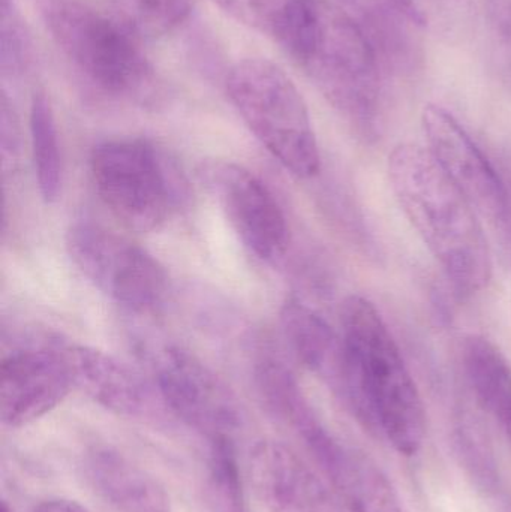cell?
I'll list each match as a JSON object with an SVG mask.
<instances>
[{
  "label": "cell",
  "mask_w": 511,
  "mask_h": 512,
  "mask_svg": "<svg viewBox=\"0 0 511 512\" xmlns=\"http://www.w3.org/2000/svg\"><path fill=\"white\" fill-rule=\"evenodd\" d=\"M207 486L215 512H249L236 441L209 442Z\"/></svg>",
  "instance_id": "cell-21"
},
{
  "label": "cell",
  "mask_w": 511,
  "mask_h": 512,
  "mask_svg": "<svg viewBox=\"0 0 511 512\" xmlns=\"http://www.w3.org/2000/svg\"><path fill=\"white\" fill-rule=\"evenodd\" d=\"M153 385L168 409L207 442L236 441L245 427L242 403L203 361L176 345L149 352Z\"/></svg>",
  "instance_id": "cell-7"
},
{
  "label": "cell",
  "mask_w": 511,
  "mask_h": 512,
  "mask_svg": "<svg viewBox=\"0 0 511 512\" xmlns=\"http://www.w3.org/2000/svg\"><path fill=\"white\" fill-rule=\"evenodd\" d=\"M294 435L302 441L326 475L348 512H404L398 492L368 453L339 439L318 415L306 420Z\"/></svg>",
  "instance_id": "cell-10"
},
{
  "label": "cell",
  "mask_w": 511,
  "mask_h": 512,
  "mask_svg": "<svg viewBox=\"0 0 511 512\" xmlns=\"http://www.w3.org/2000/svg\"><path fill=\"white\" fill-rule=\"evenodd\" d=\"M411 3H413L414 6H416L417 9H420V11L423 12V15H425V11H423L422 8V0H410ZM431 2H447V0H431Z\"/></svg>",
  "instance_id": "cell-27"
},
{
  "label": "cell",
  "mask_w": 511,
  "mask_h": 512,
  "mask_svg": "<svg viewBox=\"0 0 511 512\" xmlns=\"http://www.w3.org/2000/svg\"><path fill=\"white\" fill-rule=\"evenodd\" d=\"M492 41L511 72V0H483Z\"/></svg>",
  "instance_id": "cell-25"
},
{
  "label": "cell",
  "mask_w": 511,
  "mask_h": 512,
  "mask_svg": "<svg viewBox=\"0 0 511 512\" xmlns=\"http://www.w3.org/2000/svg\"><path fill=\"white\" fill-rule=\"evenodd\" d=\"M284 50L354 126L372 132L381 108V66L356 21L333 0H302Z\"/></svg>",
  "instance_id": "cell-3"
},
{
  "label": "cell",
  "mask_w": 511,
  "mask_h": 512,
  "mask_svg": "<svg viewBox=\"0 0 511 512\" xmlns=\"http://www.w3.org/2000/svg\"><path fill=\"white\" fill-rule=\"evenodd\" d=\"M33 60V44L15 0H0V66L3 75L23 74Z\"/></svg>",
  "instance_id": "cell-24"
},
{
  "label": "cell",
  "mask_w": 511,
  "mask_h": 512,
  "mask_svg": "<svg viewBox=\"0 0 511 512\" xmlns=\"http://www.w3.org/2000/svg\"><path fill=\"white\" fill-rule=\"evenodd\" d=\"M74 387L107 411L128 418L152 414L155 385L119 358L78 343H60Z\"/></svg>",
  "instance_id": "cell-15"
},
{
  "label": "cell",
  "mask_w": 511,
  "mask_h": 512,
  "mask_svg": "<svg viewBox=\"0 0 511 512\" xmlns=\"http://www.w3.org/2000/svg\"><path fill=\"white\" fill-rule=\"evenodd\" d=\"M222 11L249 29L287 44L302 0H212Z\"/></svg>",
  "instance_id": "cell-20"
},
{
  "label": "cell",
  "mask_w": 511,
  "mask_h": 512,
  "mask_svg": "<svg viewBox=\"0 0 511 512\" xmlns=\"http://www.w3.org/2000/svg\"><path fill=\"white\" fill-rule=\"evenodd\" d=\"M455 445L462 465L477 486L485 492H495L500 483V472L491 444L480 426L462 421L456 429Z\"/></svg>",
  "instance_id": "cell-23"
},
{
  "label": "cell",
  "mask_w": 511,
  "mask_h": 512,
  "mask_svg": "<svg viewBox=\"0 0 511 512\" xmlns=\"http://www.w3.org/2000/svg\"><path fill=\"white\" fill-rule=\"evenodd\" d=\"M204 177L243 245L264 261L281 258L288 246L287 221L269 188L231 162L207 165Z\"/></svg>",
  "instance_id": "cell-12"
},
{
  "label": "cell",
  "mask_w": 511,
  "mask_h": 512,
  "mask_svg": "<svg viewBox=\"0 0 511 512\" xmlns=\"http://www.w3.org/2000/svg\"><path fill=\"white\" fill-rule=\"evenodd\" d=\"M228 98L252 134L294 176L320 171L317 137L296 84L267 59L240 60L227 75Z\"/></svg>",
  "instance_id": "cell-5"
},
{
  "label": "cell",
  "mask_w": 511,
  "mask_h": 512,
  "mask_svg": "<svg viewBox=\"0 0 511 512\" xmlns=\"http://www.w3.org/2000/svg\"><path fill=\"white\" fill-rule=\"evenodd\" d=\"M426 149L480 215L504 221L510 192L485 153L450 111L429 104L422 114Z\"/></svg>",
  "instance_id": "cell-11"
},
{
  "label": "cell",
  "mask_w": 511,
  "mask_h": 512,
  "mask_svg": "<svg viewBox=\"0 0 511 512\" xmlns=\"http://www.w3.org/2000/svg\"><path fill=\"white\" fill-rule=\"evenodd\" d=\"M341 322L356 385V420L401 456H416L425 444V403L392 331L362 295L344 301Z\"/></svg>",
  "instance_id": "cell-2"
},
{
  "label": "cell",
  "mask_w": 511,
  "mask_h": 512,
  "mask_svg": "<svg viewBox=\"0 0 511 512\" xmlns=\"http://www.w3.org/2000/svg\"><path fill=\"white\" fill-rule=\"evenodd\" d=\"M462 363L477 402L511 444V364L506 355L491 340L471 334L462 345Z\"/></svg>",
  "instance_id": "cell-18"
},
{
  "label": "cell",
  "mask_w": 511,
  "mask_h": 512,
  "mask_svg": "<svg viewBox=\"0 0 511 512\" xmlns=\"http://www.w3.org/2000/svg\"><path fill=\"white\" fill-rule=\"evenodd\" d=\"M362 30L381 69L413 75L425 60L426 17L410 0H338Z\"/></svg>",
  "instance_id": "cell-14"
},
{
  "label": "cell",
  "mask_w": 511,
  "mask_h": 512,
  "mask_svg": "<svg viewBox=\"0 0 511 512\" xmlns=\"http://www.w3.org/2000/svg\"><path fill=\"white\" fill-rule=\"evenodd\" d=\"M90 171L102 203L129 230H159L170 216L173 186L152 144L104 141L93 149Z\"/></svg>",
  "instance_id": "cell-6"
},
{
  "label": "cell",
  "mask_w": 511,
  "mask_h": 512,
  "mask_svg": "<svg viewBox=\"0 0 511 512\" xmlns=\"http://www.w3.org/2000/svg\"><path fill=\"white\" fill-rule=\"evenodd\" d=\"M84 474L92 489L117 512H171L165 487L146 469L108 445L89 448Z\"/></svg>",
  "instance_id": "cell-17"
},
{
  "label": "cell",
  "mask_w": 511,
  "mask_h": 512,
  "mask_svg": "<svg viewBox=\"0 0 511 512\" xmlns=\"http://www.w3.org/2000/svg\"><path fill=\"white\" fill-rule=\"evenodd\" d=\"M0 512H14L12 508L9 507L8 501H2V510Z\"/></svg>",
  "instance_id": "cell-29"
},
{
  "label": "cell",
  "mask_w": 511,
  "mask_h": 512,
  "mask_svg": "<svg viewBox=\"0 0 511 512\" xmlns=\"http://www.w3.org/2000/svg\"><path fill=\"white\" fill-rule=\"evenodd\" d=\"M45 24L62 53L95 86L119 98L150 102L161 80L120 18H111L81 0H45Z\"/></svg>",
  "instance_id": "cell-4"
},
{
  "label": "cell",
  "mask_w": 511,
  "mask_h": 512,
  "mask_svg": "<svg viewBox=\"0 0 511 512\" xmlns=\"http://www.w3.org/2000/svg\"><path fill=\"white\" fill-rule=\"evenodd\" d=\"M396 201L453 285L465 294L488 288L491 248L474 204L425 147L402 143L389 155Z\"/></svg>",
  "instance_id": "cell-1"
},
{
  "label": "cell",
  "mask_w": 511,
  "mask_h": 512,
  "mask_svg": "<svg viewBox=\"0 0 511 512\" xmlns=\"http://www.w3.org/2000/svg\"><path fill=\"white\" fill-rule=\"evenodd\" d=\"M195 0H119L123 21L138 38L171 35L191 18Z\"/></svg>",
  "instance_id": "cell-22"
},
{
  "label": "cell",
  "mask_w": 511,
  "mask_h": 512,
  "mask_svg": "<svg viewBox=\"0 0 511 512\" xmlns=\"http://www.w3.org/2000/svg\"><path fill=\"white\" fill-rule=\"evenodd\" d=\"M503 222H506L507 227H509L510 240H511V194H510L509 210H507V215H506V218H504Z\"/></svg>",
  "instance_id": "cell-28"
},
{
  "label": "cell",
  "mask_w": 511,
  "mask_h": 512,
  "mask_svg": "<svg viewBox=\"0 0 511 512\" xmlns=\"http://www.w3.org/2000/svg\"><path fill=\"white\" fill-rule=\"evenodd\" d=\"M281 324L297 360L326 381L345 408L350 409L354 396L353 376L342 336L296 297L287 298L282 304Z\"/></svg>",
  "instance_id": "cell-16"
},
{
  "label": "cell",
  "mask_w": 511,
  "mask_h": 512,
  "mask_svg": "<svg viewBox=\"0 0 511 512\" xmlns=\"http://www.w3.org/2000/svg\"><path fill=\"white\" fill-rule=\"evenodd\" d=\"M249 471L269 512H348L330 484L282 442H257L249 457Z\"/></svg>",
  "instance_id": "cell-13"
},
{
  "label": "cell",
  "mask_w": 511,
  "mask_h": 512,
  "mask_svg": "<svg viewBox=\"0 0 511 512\" xmlns=\"http://www.w3.org/2000/svg\"><path fill=\"white\" fill-rule=\"evenodd\" d=\"M62 340L20 346L3 355L0 417L11 429L29 426L53 411L74 387Z\"/></svg>",
  "instance_id": "cell-9"
},
{
  "label": "cell",
  "mask_w": 511,
  "mask_h": 512,
  "mask_svg": "<svg viewBox=\"0 0 511 512\" xmlns=\"http://www.w3.org/2000/svg\"><path fill=\"white\" fill-rule=\"evenodd\" d=\"M32 512H89L78 502L65 498L47 499L41 502Z\"/></svg>",
  "instance_id": "cell-26"
},
{
  "label": "cell",
  "mask_w": 511,
  "mask_h": 512,
  "mask_svg": "<svg viewBox=\"0 0 511 512\" xmlns=\"http://www.w3.org/2000/svg\"><path fill=\"white\" fill-rule=\"evenodd\" d=\"M30 140L42 200L47 204L54 203L62 189V161L53 107L44 92H36L32 98Z\"/></svg>",
  "instance_id": "cell-19"
},
{
  "label": "cell",
  "mask_w": 511,
  "mask_h": 512,
  "mask_svg": "<svg viewBox=\"0 0 511 512\" xmlns=\"http://www.w3.org/2000/svg\"><path fill=\"white\" fill-rule=\"evenodd\" d=\"M66 245L84 276L129 312H152L164 300V267L135 243L99 225L78 222L69 230Z\"/></svg>",
  "instance_id": "cell-8"
}]
</instances>
